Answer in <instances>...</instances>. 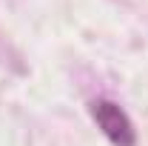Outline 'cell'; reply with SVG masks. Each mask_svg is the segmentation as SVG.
<instances>
[{
  "label": "cell",
  "instance_id": "cell-1",
  "mask_svg": "<svg viewBox=\"0 0 148 146\" xmlns=\"http://www.w3.org/2000/svg\"><path fill=\"white\" fill-rule=\"evenodd\" d=\"M88 112H91L94 123L103 129V135L114 146H137V129L131 123V117L114 100H106V97L91 100L88 103Z\"/></svg>",
  "mask_w": 148,
  "mask_h": 146
}]
</instances>
